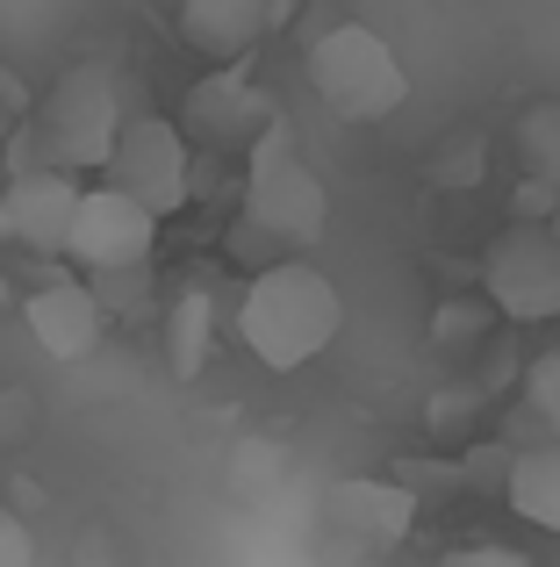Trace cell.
Listing matches in <instances>:
<instances>
[{
    "label": "cell",
    "mask_w": 560,
    "mask_h": 567,
    "mask_svg": "<svg viewBox=\"0 0 560 567\" xmlns=\"http://www.w3.org/2000/svg\"><path fill=\"white\" fill-rule=\"evenodd\" d=\"M338 331H345V295L309 259L259 266L245 302H238V338L267 374H302L317 352H331Z\"/></svg>",
    "instance_id": "6da1fadb"
},
{
    "label": "cell",
    "mask_w": 560,
    "mask_h": 567,
    "mask_svg": "<svg viewBox=\"0 0 560 567\" xmlns=\"http://www.w3.org/2000/svg\"><path fill=\"white\" fill-rule=\"evenodd\" d=\"M245 223H259L280 245H317L331 230V194L317 166L302 158L288 123H267L252 137V166H245Z\"/></svg>",
    "instance_id": "7a4b0ae2"
},
{
    "label": "cell",
    "mask_w": 560,
    "mask_h": 567,
    "mask_svg": "<svg viewBox=\"0 0 560 567\" xmlns=\"http://www.w3.org/2000/svg\"><path fill=\"white\" fill-rule=\"evenodd\" d=\"M123 123H129L123 80H115V65H101V58L72 65L65 80L51 86V101L37 109L43 152H51L58 173H101L108 152H115V137H123Z\"/></svg>",
    "instance_id": "3957f363"
},
{
    "label": "cell",
    "mask_w": 560,
    "mask_h": 567,
    "mask_svg": "<svg viewBox=\"0 0 560 567\" xmlns=\"http://www.w3.org/2000/svg\"><path fill=\"white\" fill-rule=\"evenodd\" d=\"M481 295L510 323L560 317V230L553 223H510L481 259Z\"/></svg>",
    "instance_id": "277c9868"
},
{
    "label": "cell",
    "mask_w": 560,
    "mask_h": 567,
    "mask_svg": "<svg viewBox=\"0 0 560 567\" xmlns=\"http://www.w3.org/2000/svg\"><path fill=\"white\" fill-rule=\"evenodd\" d=\"M309 80H317V94L331 101V109H345V115H388L395 101L409 94L395 51L374 37V29H331V37L309 51Z\"/></svg>",
    "instance_id": "5b68a950"
},
{
    "label": "cell",
    "mask_w": 560,
    "mask_h": 567,
    "mask_svg": "<svg viewBox=\"0 0 560 567\" xmlns=\"http://www.w3.org/2000/svg\"><path fill=\"white\" fill-rule=\"evenodd\" d=\"M101 181L123 187V194H137L158 223L180 216L187 194H195V187H187V137H180V123L129 109V123H123V137H115L108 166H101Z\"/></svg>",
    "instance_id": "8992f818"
},
{
    "label": "cell",
    "mask_w": 560,
    "mask_h": 567,
    "mask_svg": "<svg viewBox=\"0 0 560 567\" xmlns=\"http://www.w3.org/2000/svg\"><path fill=\"white\" fill-rule=\"evenodd\" d=\"M152 237H158V216L123 187H86L80 194V216H72V237H65V259L86 266V274H115V266H152Z\"/></svg>",
    "instance_id": "52a82bcc"
},
{
    "label": "cell",
    "mask_w": 560,
    "mask_h": 567,
    "mask_svg": "<svg viewBox=\"0 0 560 567\" xmlns=\"http://www.w3.org/2000/svg\"><path fill=\"white\" fill-rule=\"evenodd\" d=\"M22 323H29V338H37V352H51L58 367L101 352V338H108V309H101V295L86 288V280H43L22 302Z\"/></svg>",
    "instance_id": "ba28073f"
},
{
    "label": "cell",
    "mask_w": 560,
    "mask_h": 567,
    "mask_svg": "<svg viewBox=\"0 0 560 567\" xmlns=\"http://www.w3.org/2000/svg\"><path fill=\"white\" fill-rule=\"evenodd\" d=\"M80 173H14L8 187H0V202H8V237L14 245H29V251H65V237H72V216H80Z\"/></svg>",
    "instance_id": "9c48e42d"
},
{
    "label": "cell",
    "mask_w": 560,
    "mask_h": 567,
    "mask_svg": "<svg viewBox=\"0 0 560 567\" xmlns=\"http://www.w3.org/2000/svg\"><path fill=\"white\" fill-rule=\"evenodd\" d=\"M273 14H280V0H187L180 29L201 58H238V51L259 43V29H267Z\"/></svg>",
    "instance_id": "30bf717a"
},
{
    "label": "cell",
    "mask_w": 560,
    "mask_h": 567,
    "mask_svg": "<svg viewBox=\"0 0 560 567\" xmlns=\"http://www.w3.org/2000/svg\"><path fill=\"white\" fill-rule=\"evenodd\" d=\"M510 511L539 532H560V439H539V445H518L510 460Z\"/></svg>",
    "instance_id": "8fae6325"
},
{
    "label": "cell",
    "mask_w": 560,
    "mask_h": 567,
    "mask_svg": "<svg viewBox=\"0 0 560 567\" xmlns=\"http://www.w3.org/2000/svg\"><path fill=\"white\" fill-rule=\"evenodd\" d=\"M209 346H216V295L209 288H180L166 309V352H173V374L195 381L209 367Z\"/></svg>",
    "instance_id": "7c38bea8"
},
{
    "label": "cell",
    "mask_w": 560,
    "mask_h": 567,
    "mask_svg": "<svg viewBox=\"0 0 560 567\" xmlns=\"http://www.w3.org/2000/svg\"><path fill=\"white\" fill-rule=\"evenodd\" d=\"M338 517H366V532L374 539H403V525H409V496L403 488H381V482H345L338 488Z\"/></svg>",
    "instance_id": "4fadbf2b"
},
{
    "label": "cell",
    "mask_w": 560,
    "mask_h": 567,
    "mask_svg": "<svg viewBox=\"0 0 560 567\" xmlns=\"http://www.w3.org/2000/svg\"><path fill=\"white\" fill-rule=\"evenodd\" d=\"M518 152H525V166H532L539 181L560 187V101H539V109L518 123Z\"/></svg>",
    "instance_id": "5bb4252c"
},
{
    "label": "cell",
    "mask_w": 560,
    "mask_h": 567,
    "mask_svg": "<svg viewBox=\"0 0 560 567\" xmlns=\"http://www.w3.org/2000/svg\"><path fill=\"white\" fill-rule=\"evenodd\" d=\"M525 416H532L547 439H560V352H539L525 367Z\"/></svg>",
    "instance_id": "9a60e30c"
},
{
    "label": "cell",
    "mask_w": 560,
    "mask_h": 567,
    "mask_svg": "<svg viewBox=\"0 0 560 567\" xmlns=\"http://www.w3.org/2000/svg\"><path fill=\"white\" fill-rule=\"evenodd\" d=\"M86 288L101 295V309H108V317H129V309L144 302V266H115V274H86Z\"/></svg>",
    "instance_id": "2e32d148"
},
{
    "label": "cell",
    "mask_w": 560,
    "mask_h": 567,
    "mask_svg": "<svg viewBox=\"0 0 560 567\" xmlns=\"http://www.w3.org/2000/svg\"><path fill=\"white\" fill-rule=\"evenodd\" d=\"M0 567H37V532L0 503Z\"/></svg>",
    "instance_id": "e0dca14e"
},
{
    "label": "cell",
    "mask_w": 560,
    "mask_h": 567,
    "mask_svg": "<svg viewBox=\"0 0 560 567\" xmlns=\"http://www.w3.org/2000/svg\"><path fill=\"white\" fill-rule=\"evenodd\" d=\"M438 567H532L518 554V546H496V539H481V546H460V554H446Z\"/></svg>",
    "instance_id": "ac0fdd59"
},
{
    "label": "cell",
    "mask_w": 560,
    "mask_h": 567,
    "mask_svg": "<svg viewBox=\"0 0 560 567\" xmlns=\"http://www.w3.org/2000/svg\"><path fill=\"white\" fill-rule=\"evenodd\" d=\"M8 130H14V123H8V109H0V144H8Z\"/></svg>",
    "instance_id": "d6986e66"
},
{
    "label": "cell",
    "mask_w": 560,
    "mask_h": 567,
    "mask_svg": "<svg viewBox=\"0 0 560 567\" xmlns=\"http://www.w3.org/2000/svg\"><path fill=\"white\" fill-rule=\"evenodd\" d=\"M547 223H553V230H560V194H553V216H547Z\"/></svg>",
    "instance_id": "ffe728a7"
}]
</instances>
